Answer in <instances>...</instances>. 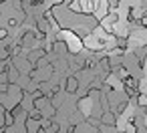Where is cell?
Instances as JSON below:
<instances>
[{
    "label": "cell",
    "mask_w": 147,
    "mask_h": 133,
    "mask_svg": "<svg viewBox=\"0 0 147 133\" xmlns=\"http://www.w3.org/2000/svg\"><path fill=\"white\" fill-rule=\"evenodd\" d=\"M79 87H81L79 77H75V75L67 77V83H65V91H67V93H77V91H79Z\"/></svg>",
    "instance_id": "2"
},
{
    "label": "cell",
    "mask_w": 147,
    "mask_h": 133,
    "mask_svg": "<svg viewBox=\"0 0 147 133\" xmlns=\"http://www.w3.org/2000/svg\"><path fill=\"white\" fill-rule=\"evenodd\" d=\"M133 55H135V57H137V61L145 67V59H147V45H141V47L133 49Z\"/></svg>",
    "instance_id": "4"
},
{
    "label": "cell",
    "mask_w": 147,
    "mask_h": 133,
    "mask_svg": "<svg viewBox=\"0 0 147 133\" xmlns=\"http://www.w3.org/2000/svg\"><path fill=\"white\" fill-rule=\"evenodd\" d=\"M0 2H2V4H6V2H8V0H0Z\"/></svg>",
    "instance_id": "8"
},
{
    "label": "cell",
    "mask_w": 147,
    "mask_h": 133,
    "mask_svg": "<svg viewBox=\"0 0 147 133\" xmlns=\"http://www.w3.org/2000/svg\"><path fill=\"white\" fill-rule=\"evenodd\" d=\"M117 22H119V12H117V10H109V12H107V16L103 18L101 26H103L107 32H113V28L117 26Z\"/></svg>",
    "instance_id": "1"
},
{
    "label": "cell",
    "mask_w": 147,
    "mask_h": 133,
    "mask_svg": "<svg viewBox=\"0 0 147 133\" xmlns=\"http://www.w3.org/2000/svg\"><path fill=\"white\" fill-rule=\"evenodd\" d=\"M141 113H143V115H147V105H145V107L141 109Z\"/></svg>",
    "instance_id": "7"
},
{
    "label": "cell",
    "mask_w": 147,
    "mask_h": 133,
    "mask_svg": "<svg viewBox=\"0 0 147 133\" xmlns=\"http://www.w3.org/2000/svg\"><path fill=\"white\" fill-rule=\"evenodd\" d=\"M107 2H109V6H111L113 10H117V8L121 6V0H107Z\"/></svg>",
    "instance_id": "5"
},
{
    "label": "cell",
    "mask_w": 147,
    "mask_h": 133,
    "mask_svg": "<svg viewBox=\"0 0 147 133\" xmlns=\"http://www.w3.org/2000/svg\"><path fill=\"white\" fill-rule=\"evenodd\" d=\"M137 133H147V125H145V123L139 125V127H137Z\"/></svg>",
    "instance_id": "6"
},
{
    "label": "cell",
    "mask_w": 147,
    "mask_h": 133,
    "mask_svg": "<svg viewBox=\"0 0 147 133\" xmlns=\"http://www.w3.org/2000/svg\"><path fill=\"white\" fill-rule=\"evenodd\" d=\"M101 123L103 125H115L117 123V113L115 111H105L101 115Z\"/></svg>",
    "instance_id": "3"
}]
</instances>
